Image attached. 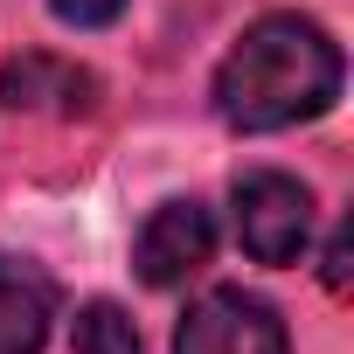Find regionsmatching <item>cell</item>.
Segmentation results:
<instances>
[{
	"mask_svg": "<svg viewBox=\"0 0 354 354\" xmlns=\"http://www.w3.org/2000/svg\"><path fill=\"white\" fill-rule=\"evenodd\" d=\"M340 97V49L306 15H264L216 70V118L236 132H278L319 118Z\"/></svg>",
	"mask_w": 354,
	"mask_h": 354,
	"instance_id": "obj_1",
	"label": "cell"
},
{
	"mask_svg": "<svg viewBox=\"0 0 354 354\" xmlns=\"http://www.w3.org/2000/svg\"><path fill=\"white\" fill-rule=\"evenodd\" d=\"M313 236V195L292 181V174H243L236 181V243L257 264H292Z\"/></svg>",
	"mask_w": 354,
	"mask_h": 354,
	"instance_id": "obj_2",
	"label": "cell"
},
{
	"mask_svg": "<svg viewBox=\"0 0 354 354\" xmlns=\"http://www.w3.org/2000/svg\"><path fill=\"white\" fill-rule=\"evenodd\" d=\"M174 354H285V319L243 285L202 292L174 333Z\"/></svg>",
	"mask_w": 354,
	"mask_h": 354,
	"instance_id": "obj_3",
	"label": "cell"
},
{
	"mask_svg": "<svg viewBox=\"0 0 354 354\" xmlns=\"http://www.w3.org/2000/svg\"><path fill=\"white\" fill-rule=\"evenodd\" d=\"M209 257H216V216H209L195 195L160 202V209L146 216L139 243H132L139 278H146V285H160V292H167V285H181V278H195Z\"/></svg>",
	"mask_w": 354,
	"mask_h": 354,
	"instance_id": "obj_4",
	"label": "cell"
},
{
	"mask_svg": "<svg viewBox=\"0 0 354 354\" xmlns=\"http://www.w3.org/2000/svg\"><path fill=\"white\" fill-rule=\"evenodd\" d=\"M0 104L8 111H63V118H77V111L97 104V77L35 49V56H15L0 70Z\"/></svg>",
	"mask_w": 354,
	"mask_h": 354,
	"instance_id": "obj_5",
	"label": "cell"
},
{
	"mask_svg": "<svg viewBox=\"0 0 354 354\" xmlns=\"http://www.w3.org/2000/svg\"><path fill=\"white\" fill-rule=\"evenodd\" d=\"M56 319V285L28 257H0V354H42Z\"/></svg>",
	"mask_w": 354,
	"mask_h": 354,
	"instance_id": "obj_6",
	"label": "cell"
},
{
	"mask_svg": "<svg viewBox=\"0 0 354 354\" xmlns=\"http://www.w3.org/2000/svg\"><path fill=\"white\" fill-rule=\"evenodd\" d=\"M77 354H146V347H139V326L125 319V306L91 299L77 313Z\"/></svg>",
	"mask_w": 354,
	"mask_h": 354,
	"instance_id": "obj_7",
	"label": "cell"
},
{
	"mask_svg": "<svg viewBox=\"0 0 354 354\" xmlns=\"http://www.w3.org/2000/svg\"><path fill=\"white\" fill-rule=\"evenodd\" d=\"M49 8H56V21H70V28H104V21H118L125 0H49Z\"/></svg>",
	"mask_w": 354,
	"mask_h": 354,
	"instance_id": "obj_8",
	"label": "cell"
},
{
	"mask_svg": "<svg viewBox=\"0 0 354 354\" xmlns=\"http://www.w3.org/2000/svg\"><path fill=\"white\" fill-rule=\"evenodd\" d=\"M326 285L333 292L347 285V230H333V243H326Z\"/></svg>",
	"mask_w": 354,
	"mask_h": 354,
	"instance_id": "obj_9",
	"label": "cell"
}]
</instances>
